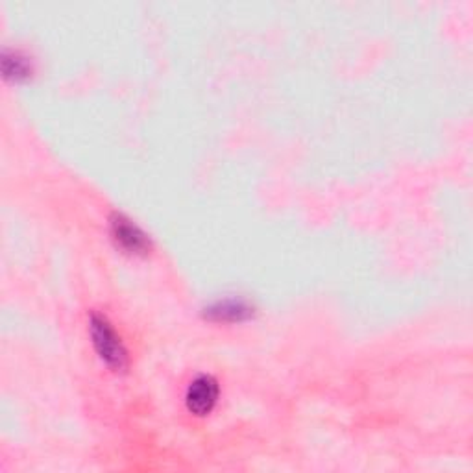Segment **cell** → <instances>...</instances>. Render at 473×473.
Segmentation results:
<instances>
[{"label":"cell","instance_id":"obj_1","mask_svg":"<svg viewBox=\"0 0 473 473\" xmlns=\"http://www.w3.org/2000/svg\"><path fill=\"white\" fill-rule=\"evenodd\" d=\"M91 333H93L95 348L100 353V357L113 368H124L126 352H124L120 338L110 326V322H107L104 316H93Z\"/></svg>","mask_w":473,"mask_h":473},{"label":"cell","instance_id":"obj_2","mask_svg":"<svg viewBox=\"0 0 473 473\" xmlns=\"http://www.w3.org/2000/svg\"><path fill=\"white\" fill-rule=\"evenodd\" d=\"M219 398V384L209 376H200L190 383L187 391V407L190 413L198 416L207 415L217 403Z\"/></svg>","mask_w":473,"mask_h":473},{"label":"cell","instance_id":"obj_3","mask_svg":"<svg viewBox=\"0 0 473 473\" xmlns=\"http://www.w3.org/2000/svg\"><path fill=\"white\" fill-rule=\"evenodd\" d=\"M112 224H113L115 239L126 250H130V252H143V250H146V246H148L146 237H144V233L136 224H132L130 221L124 219L122 214L115 217V221Z\"/></svg>","mask_w":473,"mask_h":473}]
</instances>
